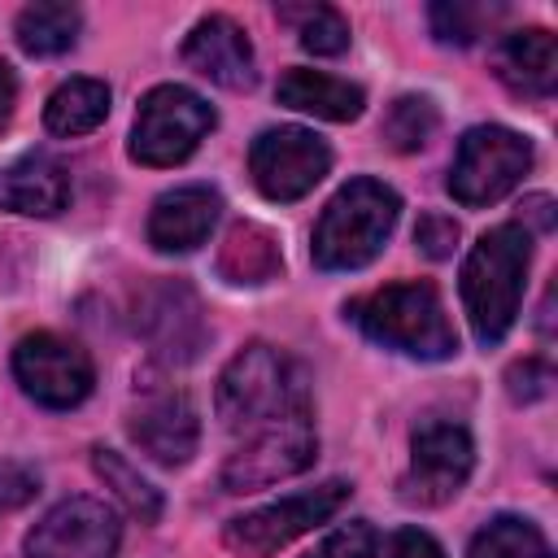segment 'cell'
<instances>
[{"instance_id": "cell-1", "label": "cell", "mask_w": 558, "mask_h": 558, "mask_svg": "<svg viewBox=\"0 0 558 558\" xmlns=\"http://www.w3.org/2000/svg\"><path fill=\"white\" fill-rule=\"evenodd\" d=\"M214 405H218L222 427L235 432V436H248V432H257V427H266L275 418L314 410L301 362H292L283 349H275L266 340L244 344L222 366Z\"/></svg>"}, {"instance_id": "cell-2", "label": "cell", "mask_w": 558, "mask_h": 558, "mask_svg": "<svg viewBox=\"0 0 558 558\" xmlns=\"http://www.w3.org/2000/svg\"><path fill=\"white\" fill-rule=\"evenodd\" d=\"M527 262H532V235L519 222H501L488 227L466 262H462V305L471 318L475 340L501 344L519 318V301H523V279H527Z\"/></svg>"}, {"instance_id": "cell-3", "label": "cell", "mask_w": 558, "mask_h": 558, "mask_svg": "<svg viewBox=\"0 0 558 558\" xmlns=\"http://www.w3.org/2000/svg\"><path fill=\"white\" fill-rule=\"evenodd\" d=\"M344 318H353L375 344L397 349L418 362H445L458 353V331L445 314L436 283H427V279L384 283L371 296L349 301Z\"/></svg>"}, {"instance_id": "cell-4", "label": "cell", "mask_w": 558, "mask_h": 558, "mask_svg": "<svg viewBox=\"0 0 558 558\" xmlns=\"http://www.w3.org/2000/svg\"><path fill=\"white\" fill-rule=\"evenodd\" d=\"M401 218V196L379 179H349L314 222L310 257L318 270H362L379 257Z\"/></svg>"}, {"instance_id": "cell-5", "label": "cell", "mask_w": 558, "mask_h": 558, "mask_svg": "<svg viewBox=\"0 0 558 558\" xmlns=\"http://www.w3.org/2000/svg\"><path fill=\"white\" fill-rule=\"evenodd\" d=\"M214 105L183 87V83H157L153 92H144L140 109H135V126H131V157L140 166L166 170L179 166L196 153V144L214 131Z\"/></svg>"}, {"instance_id": "cell-6", "label": "cell", "mask_w": 558, "mask_h": 558, "mask_svg": "<svg viewBox=\"0 0 558 558\" xmlns=\"http://www.w3.org/2000/svg\"><path fill=\"white\" fill-rule=\"evenodd\" d=\"M353 484L349 480H323L305 493H292V497H279L270 506H257L248 514H235L227 527H222V545L235 554V558H270L279 549H288L296 536L314 532L318 523H327L344 501H349Z\"/></svg>"}, {"instance_id": "cell-7", "label": "cell", "mask_w": 558, "mask_h": 558, "mask_svg": "<svg viewBox=\"0 0 558 558\" xmlns=\"http://www.w3.org/2000/svg\"><path fill=\"white\" fill-rule=\"evenodd\" d=\"M532 170V144L510 126H471L449 166V196L466 209L497 205Z\"/></svg>"}, {"instance_id": "cell-8", "label": "cell", "mask_w": 558, "mask_h": 558, "mask_svg": "<svg viewBox=\"0 0 558 558\" xmlns=\"http://www.w3.org/2000/svg\"><path fill=\"white\" fill-rule=\"evenodd\" d=\"M318 458V432H314V410L275 418L257 432L244 436V445L235 453H227L218 484L222 493H253L279 480L301 475L305 466H314Z\"/></svg>"}, {"instance_id": "cell-9", "label": "cell", "mask_w": 558, "mask_h": 558, "mask_svg": "<svg viewBox=\"0 0 558 558\" xmlns=\"http://www.w3.org/2000/svg\"><path fill=\"white\" fill-rule=\"evenodd\" d=\"M135 331L161 366H187L209 344V318L187 279H148L135 292Z\"/></svg>"}, {"instance_id": "cell-10", "label": "cell", "mask_w": 558, "mask_h": 558, "mask_svg": "<svg viewBox=\"0 0 558 558\" xmlns=\"http://www.w3.org/2000/svg\"><path fill=\"white\" fill-rule=\"evenodd\" d=\"M475 471V440L462 423H445L432 418L423 427H414L410 436V466L397 480V497L405 506H445L462 493V484Z\"/></svg>"}, {"instance_id": "cell-11", "label": "cell", "mask_w": 558, "mask_h": 558, "mask_svg": "<svg viewBox=\"0 0 558 558\" xmlns=\"http://www.w3.org/2000/svg\"><path fill=\"white\" fill-rule=\"evenodd\" d=\"M13 379L44 410H74L96 388L92 353L57 331H31L13 349Z\"/></svg>"}, {"instance_id": "cell-12", "label": "cell", "mask_w": 558, "mask_h": 558, "mask_svg": "<svg viewBox=\"0 0 558 558\" xmlns=\"http://www.w3.org/2000/svg\"><path fill=\"white\" fill-rule=\"evenodd\" d=\"M327 170H331V148L323 135H314L305 126H270L248 148L253 187L279 205L314 192L327 179Z\"/></svg>"}, {"instance_id": "cell-13", "label": "cell", "mask_w": 558, "mask_h": 558, "mask_svg": "<svg viewBox=\"0 0 558 558\" xmlns=\"http://www.w3.org/2000/svg\"><path fill=\"white\" fill-rule=\"evenodd\" d=\"M122 545V523L100 497L57 501L26 536V558H113Z\"/></svg>"}, {"instance_id": "cell-14", "label": "cell", "mask_w": 558, "mask_h": 558, "mask_svg": "<svg viewBox=\"0 0 558 558\" xmlns=\"http://www.w3.org/2000/svg\"><path fill=\"white\" fill-rule=\"evenodd\" d=\"M126 432L135 449L157 466H183L201 445V414L183 388H148L131 405Z\"/></svg>"}, {"instance_id": "cell-15", "label": "cell", "mask_w": 558, "mask_h": 558, "mask_svg": "<svg viewBox=\"0 0 558 558\" xmlns=\"http://www.w3.org/2000/svg\"><path fill=\"white\" fill-rule=\"evenodd\" d=\"M183 61H187V70H196L201 78H209L227 92H248L257 83V57H253L248 31L240 22H231L227 13H209L187 31Z\"/></svg>"}, {"instance_id": "cell-16", "label": "cell", "mask_w": 558, "mask_h": 558, "mask_svg": "<svg viewBox=\"0 0 558 558\" xmlns=\"http://www.w3.org/2000/svg\"><path fill=\"white\" fill-rule=\"evenodd\" d=\"M218 214H222V196L209 183L170 187L148 209V244L157 253H192L209 240Z\"/></svg>"}, {"instance_id": "cell-17", "label": "cell", "mask_w": 558, "mask_h": 558, "mask_svg": "<svg viewBox=\"0 0 558 558\" xmlns=\"http://www.w3.org/2000/svg\"><path fill=\"white\" fill-rule=\"evenodd\" d=\"M493 74L523 100H545L558 87V39L545 26L510 31L497 39Z\"/></svg>"}, {"instance_id": "cell-18", "label": "cell", "mask_w": 558, "mask_h": 558, "mask_svg": "<svg viewBox=\"0 0 558 558\" xmlns=\"http://www.w3.org/2000/svg\"><path fill=\"white\" fill-rule=\"evenodd\" d=\"M70 170L48 153H26L0 166V209L26 218H52L70 205Z\"/></svg>"}, {"instance_id": "cell-19", "label": "cell", "mask_w": 558, "mask_h": 558, "mask_svg": "<svg viewBox=\"0 0 558 558\" xmlns=\"http://www.w3.org/2000/svg\"><path fill=\"white\" fill-rule=\"evenodd\" d=\"M275 96H279V105L327 118V122H353L366 109V92L357 83L323 74V70H305V65L283 70L275 83Z\"/></svg>"}, {"instance_id": "cell-20", "label": "cell", "mask_w": 558, "mask_h": 558, "mask_svg": "<svg viewBox=\"0 0 558 558\" xmlns=\"http://www.w3.org/2000/svg\"><path fill=\"white\" fill-rule=\"evenodd\" d=\"M283 270V253H279V235L262 222H235L222 244H218V275L231 288H262L270 279H279Z\"/></svg>"}, {"instance_id": "cell-21", "label": "cell", "mask_w": 558, "mask_h": 558, "mask_svg": "<svg viewBox=\"0 0 558 558\" xmlns=\"http://www.w3.org/2000/svg\"><path fill=\"white\" fill-rule=\"evenodd\" d=\"M78 31H83V13H78V4H65V0H35L13 22L17 48L31 52V57L70 52L78 44Z\"/></svg>"}, {"instance_id": "cell-22", "label": "cell", "mask_w": 558, "mask_h": 558, "mask_svg": "<svg viewBox=\"0 0 558 558\" xmlns=\"http://www.w3.org/2000/svg\"><path fill=\"white\" fill-rule=\"evenodd\" d=\"M109 118V87L100 78H65L48 105H44V126L52 135H92Z\"/></svg>"}, {"instance_id": "cell-23", "label": "cell", "mask_w": 558, "mask_h": 558, "mask_svg": "<svg viewBox=\"0 0 558 558\" xmlns=\"http://www.w3.org/2000/svg\"><path fill=\"white\" fill-rule=\"evenodd\" d=\"M466 558H554V549L532 519L497 514L471 536Z\"/></svg>"}, {"instance_id": "cell-24", "label": "cell", "mask_w": 558, "mask_h": 558, "mask_svg": "<svg viewBox=\"0 0 558 558\" xmlns=\"http://www.w3.org/2000/svg\"><path fill=\"white\" fill-rule=\"evenodd\" d=\"M92 466H96V475L105 480V488H113V497H118L140 523H157V519H161V493H157L118 449L96 445V449H92Z\"/></svg>"}, {"instance_id": "cell-25", "label": "cell", "mask_w": 558, "mask_h": 558, "mask_svg": "<svg viewBox=\"0 0 558 558\" xmlns=\"http://www.w3.org/2000/svg\"><path fill=\"white\" fill-rule=\"evenodd\" d=\"M279 22H288L296 44L314 57H340L349 48V22L331 4H279Z\"/></svg>"}, {"instance_id": "cell-26", "label": "cell", "mask_w": 558, "mask_h": 558, "mask_svg": "<svg viewBox=\"0 0 558 558\" xmlns=\"http://www.w3.org/2000/svg\"><path fill=\"white\" fill-rule=\"evenodd\" d=\"M436 126H440V113L427 96H397L379 122V135L397 153H418L436 135Z\"/></svg>"}, {"instance_id": "cell-27", "label": "cell", "mask_w": 558, "mask_h": 558, "mask_svg": "<svg viewBox=\"0 0 558 558\" xmlns=\"http://www.w3.org/2000/svg\"><path fill=\"white\" fill-rule=\"evenodd\" d=\"M427 22H432V35L440 44H453V48H466L484 35V22H493V13L484 4H462V0H436L427 9Z\"/></svg>"}, {"instance_id": "cell-28", "label": "cell", "mask_w": 558, "mask_h": 558, "mask_svg": "<svg viewBox=\"0 0 558 558\" xmlns=\"http://www.w3.org/2000/svg\"><path fill=\"white\" fill-rule=\"evenodd\" d=\"M375 549H379V532L366 519H353V523L336 527L331 536H323L314 545V554H305V558H375Z\"/></svg>"}, {"instance_id": "cell-29", "label": "cell", "mask_w": 558, "mask_h": 558, "mask_svg": "<svg viewBox=\"0 0 558 558\" xmlns=\"http://www.w3.org/2000/svg\"><path fill=\"white\" fill-rule=\"evenodd\" d=\"M554 384V366L545 357H523L506 371V392L510 401H541Z\"/></svg>"}, {"instance_id": "cell-30", "label": "cell", "mask_w": 558, "mask_h": 558, "mask_svg": "<svg viewBox=\"0 0 558 558\" xmlns=\"http://www.w3.org/2000/svg\"><path fill=\"white\" fill-rule=\"evenodd\" d=\"M414 244H418L432 262H445V257L453 253V244H458V222H453L449 214L427 209V214L418 218V227H414Z\"/></svg>"}, {"instance_id": "cell-31", "label": "cell", "mask_w": 558, "mask_h": 558, "mask_svg": "<svg viewBox=\"0 0 558 558\" xmlns=\"http://www.w3.org/2000/svg\"><path fill=\"white\" fill-rule=\"evenodd\" d=\"M35 493H39V475L26 462L4 458L0 462V510H17V506L35 501Z\"/></svg>"}, {"instance_id": "cell-32", "label": "cell", "mask_w": 558, "mask_h": 558, "mask_svg": "<svg viewBox=\"0 0 558 558\" xmlns=\"http://www.w3.org/2000/svg\"><path fill=\"white\" fill-rule=\"evenodd\" d=\"M388 558H445V549L423 527H397L388 541Z\"/></svg>"}, {"instance_id": "cell-33", "label": "cell", "mask_w": 558, "mask_h": 558, "mask_svg": "<svg viewBox=\"0 0 558 558\" xmlns=\"http://www.w3.org/2000/svg\"><path fill=\"white\" fill-rule=\"evenodd\" d=\"M527 235H549L554 231V222H558V214H554V196H545V192H532L523 205H519V218H514Z\"/></svg>"}, {"instance_id": "cell-34", "label": "cell", "mask_w": 558, "mask_h": 558, "mask_svg": "<svg viewBox=\"0 0 558 558\" xmlns=\"http://www.w3.org/2000/svg\"><path fill=\"white\" fill-rule=\"evenodd\" d=\"M13 105H17V74L9 61H0V126L13 118Z\"/></svg>"}]
</instances>
